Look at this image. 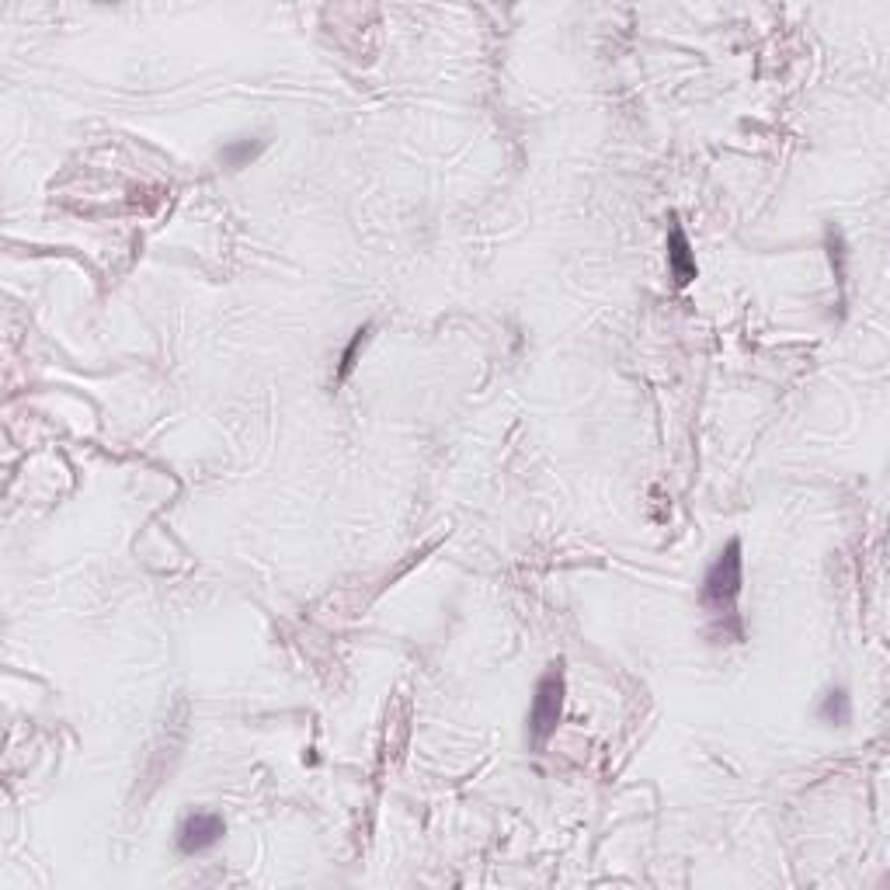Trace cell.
<instances>
[{
	"label": "cell",
	"instance_id": "cell-1",
	"mask_svg": "<svg viewBox=\"0 0 890 890\" xmlns=\"http://www.w3.org/2000/svg\"><path fill=\"white\" fill-rule=\"evenodd\" d=\"M741 578H744V557H741V539L720 550V557L710 564L699 588V602L710 612L713 619H734L738 616V598H741Z\"/></svg>",
	"mask_w": 890,
	"mask_h": 890
},
{
	"label": "cell",
	"instance_id": "cell-2",
	"mask_svg": "<svg viewBox=\"0 0 890 890\" xmlns=\"http://www.w3.org/2000/svg\"><path fill=\"white\" fill-rule=\"evenodd\" d=\"M560 720H564V668L550 665L543 671V678L536 682L529 706V741L532 748H543L546 741L557 734Z\"/></svg>",
	"mask_w": 890,
	"mask_h": 890
},
{
	"label": "cell",
	"instance_id": "cell-3",
	"mask_svg": "<svg viewBox=\"0 0 890 890\" xmlns=\"http://www.w3.org/2000/svg\"><path fill=\"white\" fill-rule=\"evenodd\" d=\"M223 835H226V824H223L220 814L195 811V814H188L185 821L178 824V835H174V842H178L181 856H202V852L216 849V845L223 842Z\"/></svg>",
	"mask_w": 890,
	"mask_h": 890
},
{
	"label": "cell",
	"instance_id": "cell-4",
	"mask_svg": "<svg viewBox=\"0 0 890 890\" xmlns=\"http://www.w3.org/2000/svg\"><path fill=\"white\" fill-rule=\"evenodd\" d=\"M668 268L671 275H675L678 286H689L692 279H696V258H692V247H689V237H685L682 226H671L668 233Z\"/></svg>",
	"mask_w": 890,
	"mask_h": 890
},
{
	"label": "cell",
	"instance_id": "cell-5",
	"mask_svg": "<svg viewBox=\"0 0 890 890\" xmlns=\"http://www.w3.org/2000/svg\"><path fill=\"white\" fill-rule=\"evenodd\" d=\"M261 150H265V140H261V136H237V140H230L220 150V164L230 167V171H237V167L251 164Z\"/></svg>",
	"mask_w": 890,
	"mask_h": 890
},
{
	"label": "cell",
	"instance_id": "cell-6",
	"mask_svg": "<svg viewBox=\"0 0 890 890\" xmlns=\"http://www.w3.org/2000/svg\"><path fill=\"white\" fill-rule=\"evenodd\" d=\"M817 717L824 720V724L831 727H845L852 720V699L845 689H828L821 699V706H817Z\"/></svg>",
	"mask_w": 890,
	"mask_h": 890
},
{
	"label": "cell",
	"instance_id": "cell-7",
	"mask_svg": "<svg viewBox=\"0 0 890 890\" xmlns=\"http://www.w3.org/2000/svg\"><path fill=\"white\" fill-rule=\"evenodd\" d=\"M369 331L372 327H359V331L352 334V341H348V348H345V355H341V369H338V379H348L352 376V369H355V359H359V348L366 345L369 341Z\"/></svg>",
	"mask_w": 890,
	"mask_h": 890
}]
</instances>
